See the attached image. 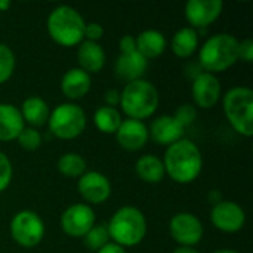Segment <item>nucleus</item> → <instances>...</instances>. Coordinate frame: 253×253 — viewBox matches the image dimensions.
<instances>
[{"label":"nucleus","mask_w":253,"mask_h":253,"mask_svg":"<svg viewBox=\"0 0 253 253\" xmlns=\"http://www.w3.org/2000/svg\"><path fill=\"white\" fill-rule=\"evenodd\" d=\"M165 172L178 184H190L199 178L203 169L200 148L190 139H179L168 147L162 160Z\"/></svg>","instance_id":"1"},{"label":"nucleus","mask_w":253,"mask_h":253,"mask_svg":"<svg viewBox=\"0 0 253 253\" xmlns=\"http://www.w3.org/2000/svg\"><path fill=\"white\" fill-rule=\"evenodd\" d=\"M239 61V40L230 33H218L209 37L199 52L203 71L216 74L227 71Z\"/></svg>","instance_id":"2"},{"label":"nucleus","mask_w":253,"mask_h":253,"mask_svg":"<svg viewBox=\"0 0 253 253\" xmlns=\"http://www.w3.org/2000/svg\"><path fill=\"white\" fill-rule=\"evenodd\" d=\"M84 25L86 22L80 12L68 4L55 7L46 21L50 39L64 47H73L82 43L84 39Z\"/></svg>","instance_id":"3"},{"label":"nucleus","mask_w":253,"mask_h":253,"mask_svg":"<svg viewBox=\"0 0 253 253\" xmlns=\"http://www.w3.org/2000/svg\"><path fill=\"white\" fill-rule=\"evenodd\" d=\"M159 90L151 82L144 79L126 83L120 92V107L132 120L142 122L151 117L159 107Z\"/></svg>","instance_id":"4"},{"label":"nucleus","mask_w":253,"mask_h":253,"mask_svg":"<svg viewBox=\"0 0 253 253\" xmlns=\"http://www.w3.org/2000/svg\"><path fill=\"white\" fill-rule=\"evenodd\" d=\"M110 239L122 248L139 245L147 236V219L135 206H123L107 224Z\"/></svg>","instance_id":"5"},{"label":"nucleus","mask_w":253,"mask_h":253,"mask_svg":"<svg viewBox=\"0 0 253 253\" xmlns=\"http://www.w3.org/2000/svg\"><path fill=\"white\" fill-rule=\"evenodd\" d=\"M224 113L233 129L251 138L253 135V90L246 86L230 89L222 99Z\"/></svg>","instance_id":"6"},{"label":"nucleus","mask_w":253,"mask_h":253,"mask_svg":"<svg viewBox=\"0 0 253 253\" xmlns=\"http://www.w3.org/2000/svg\"><path fill=\"white\" fill-rule=\"evenodd\" d=\"M86 114L82 107L73 102L59 104L49 116L50 132L59 139H74L86 129Z\"/></svg>","instance_id":"7"},{"label":"nucleus","mask_w":253,"mask_h":253,"mask_svg":"<svg viewBox=\"0 0 253 253\" xmlns=\"http://www.w3.org/2000/svg\"><path fill=\"white\" fill-rule=\"evenodd\" d=\"M10 237L22 248H34L44 237V222L34 211H21L10 221Z\"/></svg>","instance_id":"8"},{"label":"nucleus","mask_w":253,"mask_h":253,"mask_svg":"<svg viewBox=\"0 0 253 253\" xmlns=\"http://www.w3.org/2000/svg\"><path fill=\"white\" fill-rule=\"evenodd\" d=\"M95 212L86 203H76L65 209L61 215V230L70 237L83 239L95 225Z\"/></svg>","instance_id":"9"},{"label":"nucleus","mask_w":253,"mask_h":253,"mask_svg":"<svg viewBox=\"0 0 253 253\" xmlns=\"http://www.w3.org/2000/svg\"><path fill=\"white\" fill-rule=\"evenodd\" d=\"M169 233L179 246L194 248L203 237V224L193 213L179 212L170 218Z\"/></svg>","instance_id":"10"},{"label":"nucleus","mask_w":253,"mask_h":253,"mask_svg":"<svg viewBox=\"0 0 253 253\" xmlns=\"http://www.w3.org/2000/svg\"><path fill=\"white\" fill-rule=\"evenodd\" d=\"M211 221L213 227L222 233H237L245 227L246 213L236 202L222 200L213 205L211 212Z\"/></svg>","instance_id":"11"},{"label":"nucleus","mask_w":253,"mask_h":253,"mask_svg":"<svg viewBox=\"0 0 253 253\" xmlns=\"http://www.w3.org/2000/svg\"><path fill=\"white\" fill-rule=\"evenodd\" d=\"M80 196L90 205L105 203L111 196V182L105 175L96 170L84 172L77 184Z\"/></svg>","instance_id":"12"},{"label":"nucleus","mask_w":253,"mask_h":253,"mask_svg":"<svg viewBox=\"0 0 253 253\" xmlns=\"http://www.w3.org/2000/svg\"><path fill=\"white\" fill-rule=\"evenodd\" d=\"M191 95L194 104L200 108H213L221 99V82L215 74L202 71L196 79H193Z\"/></svg>","instance_id":"13"},{"label":"nucleus","mask_w":253,"mask_h":253,"mask_svg":"<svg viewBox=\"0 0 253 253\" xmlns=\"http://www.w3.org/2000/svg\"><path fill=\"white\" fill-rule=\"evenodd\" d=\"M221 0H190L185 4V18L191 28H205L213 24L222 13Z\"/></svg>","instance_id":"14"},{"label":"nucleus","mask_w":253,"mask_h":253,"mask_svg":"<svg viewBox=\"0 0 253 253\" xmlns=\"http://www.w3.org/2000/svg\"><path fill=\"white\" fill-rule=\"evenodd\" d=\"M116 138L123 150L138 151L145 147L150 135H148V127L144 125V122L127 119L122 122L120 127L116 132Z\"/></svg>","instance_id":"15"},{"label":"nucleus","mask_w":253,"mask_h":253,"mask_svg":"<svg viewBox=\"0 0 253 253\" xmlns=\"http://www.w3.org/2000/svg\"><path fill=\"white\" fill-rule=\"evenodd\" d=\"M184 127L173 119V116H159L157 119L153 120L150 129H148V135L151 136V139L159 144V145H172L175 142H178L179 139H182L184 135Z\"/></svg>","instance_id":"16"},{"label":"nucleus","mask_w":253,"mask_h":253,"mask_svg":"<svg viewBox=\"0 0 253 253\" xmlns=\"http://www.w3.org/2000/svg\"><path fill=\"white\" fill-rule=\"evenodd\" d=\"M147 65H148L147 59L135 50L130 53H120L116 59L114 70H116V76L120 80L130 83L142 79Z\"/></svg>","instance_id":"17"},{"label":"nucleus","mask_w":253,"mask_h":253,"mask_svg":"<svg viewBox=\"0 0 253 253\" xmlns=\"http://www.w3.org/2000/svg\"><path fill=\"white\" fill-rule=\"evenodd\" d=\"M105 59H107L105 50L99 43L87 42V40L80 43L77 50V61L80 65L79 68L87 73L89 76L99 73L105 65Z\"/></svg>","instance_id":"18"},{"label":"nucleus","mask_w":253,"mask_h":253,"mask_svg":"<svg viewBox=\"0 0 253 253\" xmlns=\"http://www.w3.org/2000/svg\"><path fill=\"white\" fill-rule=\"evenodd\" d=\"M92 79L87 73L80 68H70L61 79V92L68 99H82L89 93Z\"/></svg>","instance_id":"19"},{"label":"nucleus","mask_w":253,"mask_h":253,"mask_svg":"<svg viewBox=\"0 0 253 253\" xmlns=\"http://www.w3.org/2000/svg\"><path fill=\"white\" fill-rule=\"evenodd\" d=\"M25 127L21 111L12 104H0V141L9 142L18 138Z\"/></svg>","instance_id":"20"},{"label":"nucleus","mask_w":253,"mask_h":253,"mask_svg":"<svg viewBox=\"0 0 253 253\" xmlns=\"http://www.w3.org/2000/svg\"><path fill=\"white\" fill-rule=\"evenodd\" d=\"M136 52L141 53L147 61L160 56L166 49V37L157 30H145L135 37Z\"/></svg>","instance_id":"21"},{"label":"nucleus","mask_w":253,"mask_h":253,"mask_svg":"<svg viewBox=\"0 0 253 253\" xmlns=\"http://www.w3.org/2000/svg\"><path fill=\"white\" fill-rule=\"evenodd\" d=\"M19 111L24 119V123L27 122L28 125H31L34 127L46 125L49 120V116H50L49 105L46 104L44 99H42L39 96H30V98L24 99Z\"/></svg>","instance_id":"22"},{"label":"nucleus","mask_w":253,"mask_h":253,"mask_svg":"<svg viewBox=\"0 0 253 253\" xmlns=\"http://www.w3.org/2000/svg\"><path fill=\"white\" fill-rule=\"evenodd\" d=\"M135 172H136L138 178L147 184L162 182L166 175L162 159H159L157 156H153V154H145V156L139 157L135 165Z\"/></svg>","instance_id":"23"},{"label":"nucleus","mask_w":253,"mask_h":253,"mask_svg":"<svg viewBox=\"0 0 253 253\" xmlns=\"http://www.w3.org/2000/svg\"><path fill=\"white\" fill-rule=\"evenodd\" d=\"M170 47H172V52L178 58H190V56H193L194 52L199 47V34H197V31L194 28H191V27L179 28L172 37Z\"/></svg>","instance_id":"24"},{"label":"nucleus","mask_w":253,"mask_h":253,"mask_svg":"<svg viewBox=\"0 0 253 253\" xmlns=\"http://www.w3.org/2000/svg\"><path fill=\"white\" fill-rule=\"evenodd\" d=\"M122 122H123V119H122L120 111L113 107H107V105L99 107L93 114V123H95L96 129L107 135L116 133L117 129L120 127Z\"/></svg>","instance_id":"25"},{"label":"nucleus","mask_w":253,"mask_h":253,"mask_svg":"<svg viewBox=\"0 0 253 253\" xmlns=\"http://www.w3.org/2000/svg\"><path fill=\"white\" fill-rule=\"evenodd\" d=\"M86 160L77 153H67L58 160V170L67 178H80L86 172Z\"/></svg>","instance_id":"26"},{"label":"nucleus","mask_w":253,"mask_h":253,"mask_svg":"<svg viewBox=\"0 0 253 253\" xmlns=\"http://www.w3.org/2000/svg\"><path fill=\"white\" fill-rule=\"evenodd\" d=\"M110 240V234H108V228L107 224H99V225H93L90 228V231L83 237L84 245L90 249L98 252L99 249H102Z\"/></svg>","instance_id":"27"},{"label":"nucleus","mask_w":253,"mask_h":253,"mask_svg":"<svg viewBox=\"0 0 253 253\" xmlns=\"http://www.w3.org/2000/svg\"><path fill=\"white\" fill-rule=\"evenodd\" d=\"M15 65H16V58L13 50L7 44L0 43V84L6 83L12 77L15 71Z\"/></svg>","instance_id":"28"},{"label":"nucleus","mask_w":253,"mask_h":253,"mask_svg":"<svg viewBox=\"0 0 253 253\" xmlns=\"http://www.w3.org/2000/svg\"><path fill=\"white\" fill-rule=\"evenodd\" d=\"M16 141L25 151H36L42 145V135L34 127H24Z\"/></svg>","instance_id":"29"},{"label":"nucleus","mask_w":253,"mask_h":253,"mask_svg":"<svg viewBox=\"0 0 253 253\" xmlns=\"http://www.w3.org/2000/svg\"><path fill=\"white\" fill-rule=\"evenodd\" d=\"M197 117V110L193 104H184V105H179L173 114V119L185 129L187 126H190Z\"/></svg>","instance_id":"30"},{"label":"nucleus","mask_w":253,"mask_h":253,"mask_svg":"<svg viewBox=\"0 0 253 253\" xmlns=\"http://www.w3.org/2000/svg\"><path fill=\"white\" fill-rule=\"evenodd\" d=\"M12 173L13 169L9 157L3 151H0V193H3L9 187L12 181Z\"/></svg>","instance_id":"31"},{"label":"nucleus","mask_w":253,"mask_h":253,"mask_svg":"<svg viewBox=\"0 0 253 253\" xmlns=\"http://www.w3.org/2000/svg\"><path fill=\"white\" fill-rule=\"evenodd\" d=\"M104 36V28L101 24L98 22H89L84 25V39L87 42H95L98 43V40H101Z\"/></svg>","instance_id":"32"},{"label":"nucleus","mask_w":253,"mask_h":253,"mask_svg":"<svg viewBox=\"0 0 253 253\" xmlns=\"http://www.w3.org/2000/svg\"><path fill=\"white\" fill-rule=\"evenodd\" d=\"M239 59L248 64L253 61V42L251 39L239 42Z\"/></svg>","instance_id":"33"},{"label":"nucleus","mask_w":253,"mask_h":253,"mask_svg":"<svg viewBox=\"0 0 253 253\" xmlns=\"http://www.w3.org/2000/svg\"><path fill=\"white\" fill-rule=\"evenodd\" d=\"M119 49H120V53H130V52H135V50H136L135 37L130 36V34L123 36V37L119 40Z\"/></svg>","instance_id":"34"},{"label":"nucleus","mask_w":253,"mask_h":253,"mask_svg":"<svg viewBox=\"0 0 253 253\" xmlns=\"http://www.w3.org/2000/svg\"><path fill=\"white\" fill-rule=\"evenodd\" d=\"M105 102L107 107H113V108L120 105V92L117 89H108L105 92Z\"/></svg>","instance_id":"35"},{"label":"nucleus","mask_w":253,"mask_h":253,"mask_svg":"<svg viewBox=\"0 0 253 253\" xmlns=\"http://www.w3.org/2000/svg\"><path fill=\"white\" fill-rule=\"evenodd\" d=\"M96 253H127V252H126V249H125V248H122V246H119V245H116V243L110 242V243H107L102 249H99Z\"/></svg>","instance_id":"36"},{"label":"nucleus","mask_w":253,"mask_h":253,"mask_svg":"<svg viewBox=\"0 0 253 253\" xmlns=\"http://www.w3.org/2000/svg\"><path fill=\"white\" fill-rule=\"evenodd\" d=\"M208 199H209V202H211V203L216 205V203L222 202V194H221V191H218V190H212V191L209 193Z\"/></svg>","instance_id":"37"},{"label":"nucleus","mask_w":253,"mask_h":253,"mask_svg":"<svg viewBox=\"0 0 253 253\" xmlns=\"http://www.w3.org/2000/svg\"><path fill=\"white\" fill-rule=\"evenodd\" d=\"M172 253H200L197 249L190 248V246H178Z\"/></svg>","instance_id":"38"},{"label":"nucleus","mask_w":253,"mask_h":253,"mask_svg":"<svg viewBox=\"0 0 253 253\" xmlns=\"http://www.w3.org/2000/svg\"><path fill=\"white\" fill-rule=\"evenodd\" d=\"M10 1L9 0H0V12H6L10 9Z\"/></svg>","instance_id":"39"},{"label":"nucleus","mask_w":253,"mask_h":253,"mask_svg":"<svg viewBox=\"0 0 253 253\" xmlns=\"http://www.w3.org/2000/svg\"><path fill=\"white\" fill-rule=\"evenodd\" d=\"M213 253H239L236 252V251H233V249H219V251H216V252Z\"/></svg>","instance_id":"40"}]
</instances>
